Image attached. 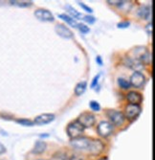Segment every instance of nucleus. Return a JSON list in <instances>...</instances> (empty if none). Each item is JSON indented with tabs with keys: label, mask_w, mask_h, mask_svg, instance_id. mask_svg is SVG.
<instances>
[{
	"label": "nucleus",
	"mask_w": 155,
	"mask_h": 160,
	"mask_svg": "<svg viewBox=\"0 0 155 160\" xmlns=\"http://www.w3.org/2000/svg\"><path fill=\"white\" fill-rule=\"evenodd\" d=\"M90 142L91 140L87 137H78V138H75L71 141V146L76 149V150H79V151H86L88 152L89 150V147H90Z\"/></svg>",
	"instance_id": "nucleus-1"
},
{
	"label": "nucleus",
	"mask_w": 155,
	"mask_h": 160,
	"mask_svg": "<svg viewBox=\"0 0 155 160\" xmlns=\"http://www.w3.org/2000/svg\"><path fill=\"white\" fill-rule=\"evenodd\" d=\"M83 130H84V128L78 121H74L72 123H70L67 127V133L69 137H71L73 139L80 137Z\"/></svg>",
	"instance_id": "nucleus-2"
},
{
	"label": "nucleus",
	"mask_w": 155,
	"mask_h": 160,
	"mask_svg": "<svg viewBox=\"0 0 155 160\" xmlns=\"http://www.w3.org/2000/svg\"><path fill=\"white\" fill-rule=\"evenodd\" d=\"M106 114L108 116V118L110 119V121L112 122V124L115 126H122L124 123L125 117L121 111L109 109V110H107Z\"/></svg>",
	"instance_id": "nucleus-3"
},
{
	"label": "nucleus",
	"mask_w": 155,
	"mask_h": 160,
	"mask_svg": "<svg viewBox=\"0 0 155 160\" xmlns=\"http://www.w3.org/2000/svg\"><path fill=\"white\" fill-rule=\"evenodd\" d=\"M95 116L92 113L89 112H83L81 113L79 118H78V122L83 127V128H90L95 124Z\"/></svg>",
	"instance_id": "nucleus-4"
},
{
	"label": "nucleus",
	"mask_w": 155,
	"mask_h": 160,
	"mask_svg": "<svg viewBox=\"0 0 155 160\" xmlns=\"http://www.w3.org/2000/svg\"><path fill=\"white\" fill-rule=\"evenodd\" d=\"M141 107L139 105H132V104H129L125 107V109H124V113H125V116L124 117L128 118L129 120H134L136 119L139 114L141 113Z\"/></svg>",
	"instance_id": "nucleus-5"
},
{
	"label": "nucleus",
	"mask_w": 155,
	"mask_h": 160,
	"mask_svg": "<svg viewBox=\"0 0 155 160\" xmlns=\"http://www.w3.org/2000/svg\"><path fill=\"white\" fill-rule=\"evenodd\" d=\"M97 130H98V133L101 136L107 137L113 132V126H112L111 123H109L107 121H102L100 124H99Z\"/></svg>",
	"instance_id": "nucleus-6"
},
{
	"label": "nucleus",
	"mask_w": 155,
	"mask_h": 160,
	"mask_svg": "<svg viewBox=\"0 0 155 160\" xmlns=\"http://www.w3.org/2000/svg\"><path fill=\"white\" fill-rule=\"evenodd\" d=\"M35 17L40 20V21H49L52 22L54 21V16L51 12H49L48 10H44V9H38L35 12Z\"/></svg>",
	"instance_id": "nucleus-7"
},
{
	"label": "nucleus",
	"mask_w": 155,
	"mask_h": 160,
	"mask_svg": "<svg viewBox=\"0 0 155 160\" xmlns=\"http://www.w3.org/2000/svg\"><path fill=\"white\" fill-rule=\"evenodd\" d=\"M145 76L141 73V72L139 71H135L134 73L131 75L130 77V84H132L134 87H137V88H141L144 83H145Z\"/></svg>",
	"instance_id": "nucleus-8"
},
{
	"label": "nucleus",
	"mask_w": 155,
	"mask_h": 160,
	"mask_svg": "<svg viewBox=\"0 0 155 160\" xmlns=\"http://www.w3.org/2000/svg\"><path fill=\"white\" fill-rule=\"evenodd\" d=\"M55 120V115L51 114V113H43L40 114L35 118L34 123L38 125V126H42V125H47L50 124L51 122H53Z\"/></svg>",
	"instance_id": "nucleus-9"
},
{
	"label": "nucleus",
	"mask_w": 155,
	"mask_h": 160,
	"mask_svg": "<svg viewBox=\"0 0 155 160\" xmlns=\"http://www.w3.org/2000/svg\"><path fill=\"white\" fill-rule=\"evenodd\" d=\"M56 30V33H57L60 37L63 38H72L74 34L73 32L70 30V29L68 27H66L65 25L63 24H58L57 26H56L55 28Z\"/></svg>",
	"instance_id": "nucleus-10"
},
{
	"label": "nucleus",
	"mask_w": 155,
	"mask_h": 160,
	"mask_svg": "<svg viewBox=\"0 0 155 160\" xmlns=\"http://www.w3.org/2000/svg\"><path fill=\"white\" fill-rule=\"evenodd\" d=\"M104 150V144L101 140H91L88 152L92 154H99Z\"/></svg>",
	"instance_id": "nucleus-11"
},
{
	"label": "nucleus",
	"mask_w": 155,
	"mask_h": 160,
	"mask_svg": "<svg viewBox=\"0 0 155 160\" xmlns=\"http://www.w3.org/2000/svg\"><path fill=\"white\" fill-rule=\"evenodd\" d=\"M126 98H128V101L132 105H139L143 100L142 95L136 91H130L128 94V96H126Z\"/></svg>",
	"instance_id": "nucleus-12"
},
{
	"label": "nucleus",
	"mask_w": 155,
	"mask_h": 160,
	"mask_svg": "<svg viewBox=\"0 0 155 160\" xmlns=\"http://www.w3.org/2000/svg\"><path fill=\"white\" fill-rule=\"evenodd\" d=\"M86 87H87V82H79L76 87H75V94L77 96H80L84 93V91H85L86 89Z\"/></svg>",
	"instance_id": "nucleus-13"
},
{
	"label": "nucleus",
	"mask_w": 155,
	"mask_h": 160,
	"mask_svg": "<svg viewBox=\"0 0 155 160\" xmlns=\"http://www.w3.org/2000/svg\"><path fill=\"white\" fill-rule=\"evenodd\" d=\"M46 147H47V145H46L45 142H43V141H37L36 143V145H35V148L33 150V152L34 153H42L45 151Z\"/></svg>",
	"instance_id": "nucleus-14"
},
{
	"label": "nucleus",
	"mask_w": 155,
	"mask_h": 160,
	"mask_svg": "<svg viewBox=\"0 0 155 160\" xmlns=\"http://www.w3.org/2000/svg\"><path fill=\"white\" fill-rule=\"evenodd\" d=\"M149 14H150V9L148 6H143L141 7L138 11V16L141 18H144V19H148L149 18Z\"/></svg>",
	"instance_id": "nucleus-15"
},
{
	"label": "nucleus",
	"mask_w": 155,
	"mask_h": 160,
	"mask_svg": "<svg viewBox=\"0 0 155 160\" xmlns=\"http://www.w3.org/2000/svg\"><path fill=\"white\" fill-rule=\"evenodd\" d=\"M59 18H61L63 21H65L66 23H68L69 25H71L73 27H78V22L73 18H71V17H68V16H66V14H64V13H61V14H59Z\"/></svg>",
	"instance_id": "nucleus-16"
},
{
	"label": "nucleus",
	"mask_w": 155,
	"mask_h": 160,
	"mask_svg": "<svg viewBox=\"0 0 155 160\" xmlns=\"http://www.w3.org/2000/svg\"><path fill=\"white\" fill-rule=\"evenodd\" d=\"M66 9H67V11H68V12L71 14V18H73L74 19L75 18H77V19H81V18H83V16L80 13V12H79L76 9H74L72 6H70V5H67L66 6Z\"/></svg>",
	"instance_id": "nucleus-17"
},
{
	"label": "nucleus",
	"mask_w": 155,
	"mask_h": 160,
	"mask_svg": "<svg viewBox=\"0 0 155 160\" xmlns=\"http://www.w3.org/2000/svg\"><path fill=\"white\" fill-rule=\"evenodd\" d=\"M10 3L12 5H15V6H17V7H22V8H25V7H30L33 5V2L32 1H10Z\"/></svg>",
	"instance_id": "nucleus-18"
},
{
	"label": "nucleus",
	"mask_w": 155,
	"mask_h": 160,
	"mask_svg": "<svg viewBox=\"0 0 155 160\" xmlns=\"http://www.w3.org/2000/svg\"><path fill=\"white\" fill-rule=\"evenodd\" d=\"M118 83L120 85V87H122L123 89H128L129 87H130V83L128 81H126L125 79L124 78H120L118 80Z\"/></svg>",
	"instance_id": "nucleus-19"
},
{
	"label": "nucleus",
	"mask_w": 155,
	"mask_h": 160,
	"mask_svg": "<svg viewBox=\"0 0 155 160\" xmlns=\"http://www.w3.org/2000/svg\"><path fill=\"white\" fill-rule=\"evenodd\" d=\"M89 107L93 111H99L101 109V106L99 105V103L96 101H91L89 103Z\"/></svg>",
	"instance_id": "nucleus-20"
},
{
	"label": "nucleus",
	"mask_w": 155,
	"mask_h": 160,
	"mask_svg": "<svg viewBox=\"0 0 155 160\" xmlns=\"http://www.w3.org/2000/svg\"><path fill=\"white\" fill-rule=\"evenodd\" d=\"M17 123L22 125V126H27V127H32L34 125V122H32L31 120L28 119H20V120H17Z\"/></svg>",
	"instance_id": "nucleus-21"
},
{
	"label": "nucleus",
	"mask_w": 155,
	"mask_h": 160,
	"mask_svg": "<svg viewBox=\"0 0 155 160\" xmlns=\"http://www.w3.org/2000/svg\"><path fill=\"white\" fill-rule=\"evenodd\" d=\"M78 28H79V30L82 33V34H87L90 32V29L88 26L86 25H84V24H78Z\"/></svg>",
	"instance_id": "nucleus-22"
},
{
	"label": "nucleus",
	"mask_w": 155,
	"mask_h": 160,
	"mask_svg": "<svg viewBox=\"0 0 155 160\" xmlns=\"http://www.w3.org/2000/svg\"><path fill=\"white\" fill-rule=\"evenodd\" d=\"M82 19L85 21V22L89 23V24H93L96 21V18L94 17H91V16H83V18Z\"/></svg>",
	"instance_id": "nucleus-23"
},
{
	"label": "nucleus",
	"mask_w": 155,
	"mask_h": 160,
	"mask_svg": "<svg viewBox=\"0 0 155 160\" xmlns=\"http://www.w3.org/2000/svg\"><path fill=\"white\" fill-rule=\"evenodd\" d=\"M79 3V5L84 10V11H85V12H93V10L90 8V7H88V6H86L85 4H83L82 2H78Z\"/></svg>",
	"instance_id": "nucleus-24"
},
{
	"label": "nucleus",
	"mask_w": 155,
	"mask_h": 160,
	"mask_svg": "<svg viewBox=\"0 0 155 160\" xmlns=\"http://www.w3.org/2000/svg\"><path fill=\"white\" fill-rule=\"evenodd\" d=\"M129 22L128 21H124V22H120V23H118V28H128V26H129Z\"/></svg>",
	"instance_id": "nucleus-25"
},
{
	"label": "nucleus",
	"mask_w": 155,
	"mask_h": 160,
	"mask_svg": "<svg viewBox=\"0 0 155 160\" xmlns=\"http://www.w3.org/2000/svg\"><path fill=\"white\" fill-rule=\"evenodd\" d=\"M99 78H100V74H98L97 76H95V77H94V79H93V82H92V83H91V87H92V88H94V87L97 85V83H98V81H99Z\"/></svg>",
	"instance_id": "nucleus-26"
},
{
	"label": "nucleus",
	"mask_w": 155,
	"mask_h": 160,
	"mask_svg": "<svg viewBox=\"0 0 155 160\" xmlns=\"http://www.w3.org/2000/svg\"><path fill=\"white\" fill-rule=\"evenodd\" d=\"M96 62L100 64V65H102L103 64V61H102V58L100 57V56H98L97 58H96Z\"/></svg>",
	"instance_id": "nucleus-27"
},
{
	"label": "nucleus",
	"mask_w": 155,
	"mask_h": 160,
	"mask_svg": "<svg viewBox=\"0 0 155 160\" xmlns=\"http://www.w3.org/2000/svg\"><path fill=\"white\" fill-rule=\"evenodd\" d=\"M5 152H6V149H5V147L3 146L2 144H0V154L4 153Z\"/></svg>",
	"instance_id": "nucleus-28"
},
{
	"label": "nucleus",
	"mask_w": 155,
	"mask_h": 160,
	"mask_svg": "<svg viewBox=\"0 0 155 160\" xmlns=\"http://www.w3.org/2000/svg\"><path fill=\"white\" fill-rule=\"evenodd\" d=\"M71 160H81V159L79 158V157H77V156H74V155H73V156L71 157Z\"/></svg>",
	"instance_id": "nucleus-29"
},
{
	"label": "nucleus",
	"mask_w": 155,
	"mask_h": 160,
	"mask_svg": "<svg viewBox=\"0 0 155 160\" xmlns=\"http://www.w3.org/2000/svg\"><path fill=\"white\" fill-rule=\"evenodd\" d=\"M99 160H108V158L104 157V158H101V159H99Z\"/></svg>",
	"instance_id": "nucleus-30"
},
{
	"label": "nucleus",
	"mask_w": 155,
	"mask_h": 160,
	"mask_svg": "<svg viewBox=\"0 0 155 160\" xmlns=\"http://www.w3.org/2000/svg\"><path fill=\"white\" fill-rule=\"evenodd\" d=\"M38 160H45V159H38Z\"/></svg>",
	"instance_id": "nucleus-31"
}]
</instances>
